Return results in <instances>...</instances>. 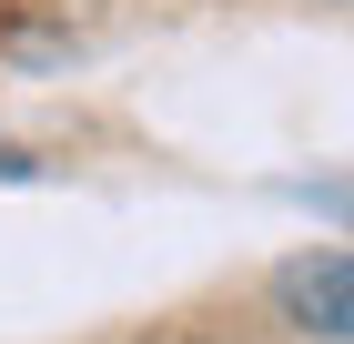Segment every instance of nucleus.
Returning a JSON list of instances; mask_svg holds the SVG:
<instances>
[{"label":"nucleus","instance_id":"f257e3e1","mask_svg":"<svg viewBox=\"0 0 354 344\" xmlns=\"http://www.w3.org/2000/svg\"><path fill=\"white\" fill-rule=\"evenodd\" d=\"M273 314L294 324V334H324V344H354V243L344 253H294V264H273Z\"/></svg>","mask_w":354,"mask_h":344},{"label":"nucleus","instance_id":"f03ea898","mask_svg":"<svg viewBox=\"0 0 354 344\" xmlns=\"http://www.w3.org/2000/svg\"><path fill=\"white\" fill-rule=\"evenodd\" d=\"M283 203L324 212V223H354V172H304V183H283Z\"/></svg>","mask_w":354,"mask_h":344}]
</instances>
